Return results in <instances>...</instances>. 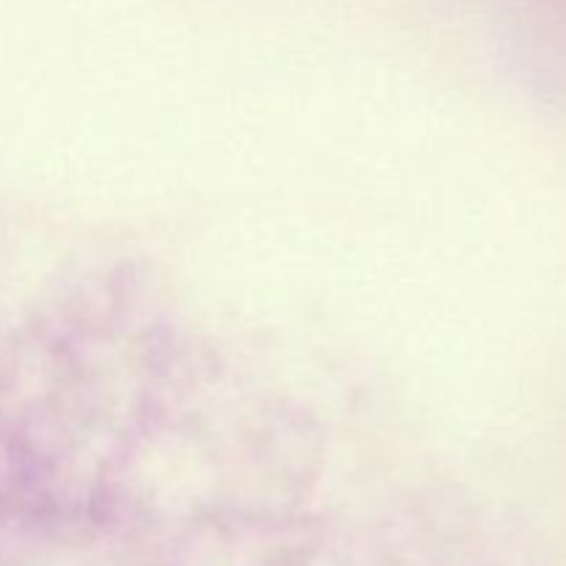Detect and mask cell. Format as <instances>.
<instances>
[]
</instances>
